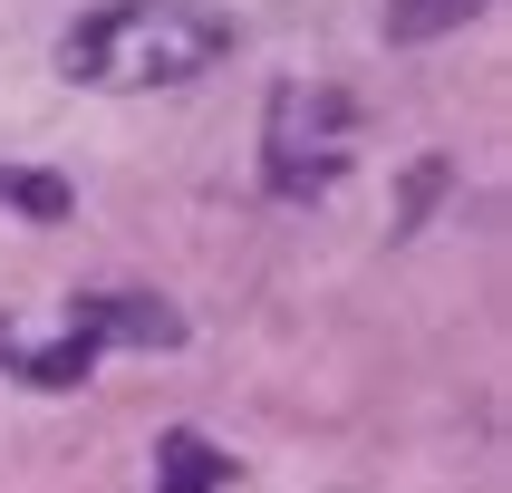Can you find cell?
Wrapping results in <instances>:
<instances>
[{
    "label": "cell",
    "instance_id": "obj_6",
    "mask_svg": "<svg viewBox=\"0 0 512 493\" xmlns=\"http://www.w3.org/2000/svg\"><path fill=\"white\" fill-rule=\"evenodd\" d=\"M493 0H387V49H426V39H445V29H464V20H484Z\"/></svg>",
    "mask_w": 512,
    "mask_h": 493
},
{
    "label": "cell",
    "instance_id": "obj_4",
    "mask_svg": "<svg viewBox=\"0 0 512 493\" xmlns=\"http://www.w3.org/2000/svg\"><path fill=\"white\" fill-rule=\"evenodd\" d=\"M0 368L20 377V387H78V377L97 368V329L68 310V319H58V339H0Z\"/></svg>",
    "mask_w": 512,
    "mask_h": 493
},
{
    "label": "cell",
    "instance_id": "obj_1",
    "mask_svg": "<svg viewBox=\"0 0 512 493\" xmlns=\"http://www.w3.org/2000/svg\"><path fill=\"white\" fill-rule=\"evenodd\" d=\"M242 49V20L223 0H97L58 29V78L97 87V97H136V87H184Z\"/></svg>",
    "mask_w": 512,
    "mask_h": 493
},
{
    "label": "cell",
    "instance_id": "obj_7",
    "mask_svg": "<svg viewBox=\"0 0 512 493\" xmlns=\"http://www.w3.org/2000/svg\"><path fill=\"white\" fill-rule=\"evenodd\" d=\"M0 203L29 213V223H68V213H78V184L49 174V165H0Z\"/></svg>",
    "mask_w": 512,
    "mask_h": 493
},
{
    "label": "cell",
    "instance_id": "obj_3",
    "mask_svg": "<svg viewBox=\"0 0 512 493\" xmlns=\"http://www.w3.org/2000/svg\"><path fill=\"white\" fill-rule=\"evenodd\" d=\"M68 310L97 329V348H174L184 339V310L155 300V290H78Z\"/></svg>",
    "mask_w": 512,
    "mask_h": 493
},
{
    "label": "cell",
    "instance_id": "obj_2",
    "mask_svg": "<svg viewBox=\"0 0 512 493\" xmlns=\"http://www.w3.org/2000/svg\"><path fill=\"white\" fill-rule=\"evenodd\" d=\"M358 165V97L329 78H281L261 107V184L281 203L339 194V174Z\"/></svg>",
    "mask_w": 512,
    "mask_h": 493
},
{
    "label": "cell",
    "instance_id": "obj_5",
    "mask_svg": "<svg viewBox=\"0 0 512 493\" xmlns=\"http://www.w3.org/2000/svg\"><path fill=\"white\" fill-rule=\"evenodd\" d=\"M232 484V455L203 445L194 426H165L155 435V493H223Z\"/></svg>",
    "mask_w": 512,
    "mask_h": 493
}]
</instances>
